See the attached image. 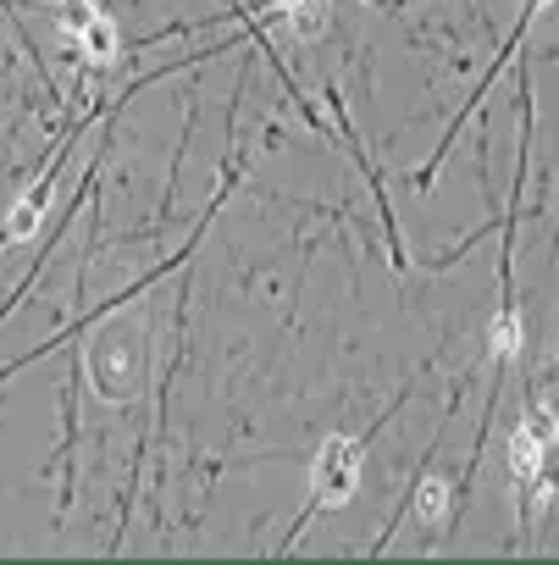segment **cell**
Instances as JSON below:
<instances>
[{"label": "cell", "instance_id": "cell-2", "mask_svg": "<svg viewBox=\"0 0 559 565\" xmlns=\"http://www.w3.org/2000/svg\"><path fill=\"white\" fill-rule=\"evenodd\" d=\"M548 455H553V416L526 411V422L509 433V471L526 482V510H537L542 499H553V482H548Z\"/></svg>", "mask_w": 559, "mask_h": 565}, {"label": "cell", "instance_id": "cell-1", "mask_svg": "<svg viewBox=\"0 0 559 565\" xmlns=\"http://www.w3.org/2000/svg\"><path fill=\"white\" fill-rule=\"evenodd\" d=\"M144 366H150L144 333L128 328V322L106 328V333L95 339V350H89V377H95V388H100L106 405L139 399V394H144Z\"/></svg>", "mask_w": 559, "mask_h": 565}, {"label": "cell", "instance_id": "cell-6", "mask_svg": "<svg viewBox=\"0 0 559 565\" xmlns=\"http://www.w3.org/2000/svg\"><path fill=\"white\" fill-rule=\"evenodd\" d=\"M449 515H454V488H449V477H421L416 482V521H427V526H449Z\"/></svg>", "mask_w": 559, "mask_h": 565}, {"label": "cell", "instance_id": "cell-4", "mask_svg": "<svg viewBox=\"0 0 559 565\" xmlns=\"http://www.w3.org/2000/svg\"><path fill=\"white\" fill-rule=\"evenodd\" d=\"M45 211H51V178H40L12 211H7V227H0V238L7 244H23V238H34L40 233V222H45Z\"/></svg>", "mask_w": 559, "mask_h": 565}, {"label": "cell", "instance_id": "cell-7", "mask_svg": "<svg viewBox=\"0 0 559 565\" xmlns=\"http://www.w3.org/2000/svg\"><path fill=\"white\" fill-rule=\"evenodd\" d=\"M520 344H526V328H520V311L515 300H504V311L493 317V361H520Z\"/></svg>", "mask_w": 559, "mask_h": 565}, {"label": "cell", "instance_id": "cell-8", "mask_svg": "<svg viewBox=\"0 0 559 565\" xmlns=\"http://www.w3.org/2000/svg\"><path fill=\"white\" fill-rule=\"evenodd\" d=\"M289 7V29H294V40H322L327 34V0H283Z\"/></svg>", "mask_w": 559, "mask_h": 565}, {"label": "cell", "instance_id": "cell-5", "mask_svg": "<svg viewBox=\"0 0 559 565\" xmlns=\"http://www.w3.org/2000/svg\"><path fill=\"white\" fill-rule=\"evenodd\" d=\"M73 45H78V56L89 62V67H111L117 62V51H122V40H117V23L100 12L84 34H73Z\"/></svg>", "mask_w": 559, "mask_h": 565}, {"label": "cell", "instance_id": "cell-3", "mask_svg": "<svg viewBox=\"0 0 559 565\" xmlns=\"http://www.w3.org/2000/svg\"><path fill=\"white\" fill-rule=\"evenodd\" d=\"M366 444L361 438H327L311 460V504L316 510H333V504H350V493L361 488V471H366Z\"/></svg>", "mask_w": 559, "mask_h": 565}, {"label": "cell", "instance_id": "cell-9", "mask_svg": "<svg viewBox=\"0 0 559 565\" xmlns=\"http://www.w3.org/2000/svg\"><path fill=\"white\" fill-rule=\"evenodd\" d=\"M95 18H100L95 0H56V29H62L67 40H73V34H84Z\"/></svg>", "mask_w": 559, "mask_h": 565}, {"label": "cell", "instance_id": "cell-10", "mask_svg": "<svg viewBox=\"0 0 559 565\" xmlns=\"http://www.w3.org/2000/svg\"><path fill=\"white\" fill-rule=\"evenodd\" d=\"M537 7H542V0H531V12H537Z\"/></svg>", "mask_w": 559, "mask_h": 565}]
</instances>
